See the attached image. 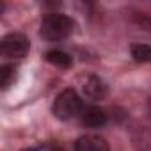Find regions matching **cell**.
Here are the masks:
<instances>
[{
  "label": "cell",
  "mask_w": 151,
  "mask_h": 151,
  "mask_svg": "<svg viewBox=\"0 0 151 151\" xmlns=\"http://www.w3.org/2000/svg\"><path fill=\"white\" fill-rule=\"evenodd\" d=\"M84 110V103L82 98L78 96V93L75 89H64L57 94L52 112L57 119L60 121H69L73 117H78Z\"/></svg>",
  "instance_id": "1"
},
{
  "label": "cell",
  "mask_w": 151,
  "mask_h": 151,
  "mask_svg": "<svg viewBox=\"0 0 151 151\" xmlns=\"http://www.w3.org/2000/svg\"><path fill=\"white\" fill-rule=\"evenodd\" d=\"M75 29V22L62 13H50L41 22V36L48 41L66 39Z\"/></svg>",
  "instance_id": "2"
},
{
  "label": "cell",
  "mask_w": 151,
  "mask_h": 151,
  "mask_svg": "<svg viewBox=\"0 0 151 151\" xmlns=\"http://www.w3.org/2000/svg\"><path fill=\"white\" fill-rule=\"evenodd\" d=\"M29 48H30L29 39L18 32H11V34L4 36L2 41H0V52H2V55L6 59H23L27 55Z\"/></svg>",
  "instance_id": "3"
},
{
  "label": "cell",
  "mask_w": 151,
  "mask_h": 151,
  "mask_svg": "<svg viewBox=\"0 0 151 151\" xmlns=\"http://www.w3.org/2000/svg\"><path fill=\"white\" fill-rule=\"evenodd\" d=\"M80 121L87 128H101V126L107 124L109 116H107V112L103 109L91 105V107H84V110L80 114Z\"/></svg>",
  "instance_id": "4"
},
{
  "label": "cell",
  "mask_w": 151,
  "mask_h": 151,
  "mask_svg": "<svg viewBox=\"0 0 151 151\" xmlns=\"http://www.w3.org/2000/svg\"><path fill=\"white\" fill-rule=\"evenodd\" d=\"M82 91L93 101H100V100H103L107 96V86L100 77H96V75H89V77L84 80Z\"/></svg>",
  "instance_id": "5"
},
{
  "label": "cell",
  "mask_w": 151,
  "mask_h": 151,
  "mask_svg": "<svg viewBox=\"0 0 151 151\" xmlns=\"http://www.w3.org/2000/svg\"><path fill=\"white\" fill-rule=\"evenodd\" d=\"M73 151H109V144L100 135H82L75 140Z\"/></svg>",
  "instance_id": "6"
},
{
  "label": "cell",
  "mask_w": 151,
  "mask_h": 151,
  "mask_svg": "<svg viewBox=\"0 0 151 151\" xmlns=\"http://www.w3.org/2000/svg\"><path fill=\"white\" fill-rule=\"evenodd\" d=\"M130 53L137 62H151V46L144 43H133L130 46Z\"/></svg>",
  "instance_id": "7"
},
{
  "label": "cell",
  "mask_w": 151,
  "mask_h": 151,
  "mask_svg": "<svg viewBox=\"0 0 151 151\" xmlns=\"http://www.w3.org/2000/svg\"><path fill=\"white\" fill-rule=\"evenodd\" d=\"M46 60L50 62V64H53V66H57V68H69L71 66V57L66 53V52H62V50H50L48 53H46Z\"/></svg>",
  "instance_id": "8"
},
{
  "label": "cell",
  "mask_w": 151,
  "mask_h": 151,
  "mask_svg": "<svg viewBox=\"0 0 151 151\" xmlns=\"http://www.w3.org/2000/svg\"><path fill=\"white\" fill-rule=\"evenodd\" d=\"M16 78V66L14 64H4L0 68V86L2 89H7Z\"/></svg>",
  "instance_id": "9"
},
{
  "label": "cell",
  "mask_w": 151,
  "mask_h": 151,
  "mask_svg": "<svg viewBox=\"0 0 151 151\" xmlns=\"http://www.w3.org/2000/svg\"><path fill=\"white\" fill-rule=\"evenodd\" d=\"M149 114H151V100H149Z\"/></svg>",
  "instance_id": "10"
}]
</instances>
